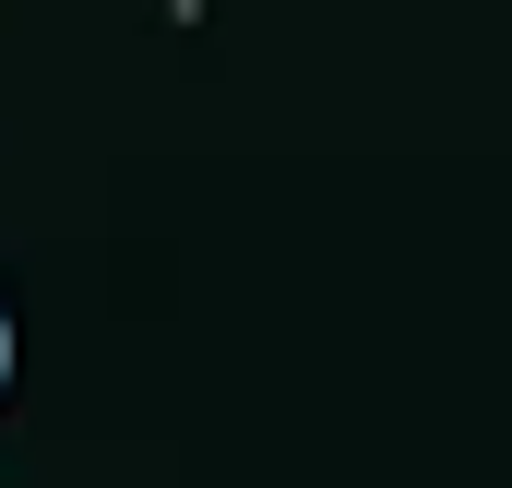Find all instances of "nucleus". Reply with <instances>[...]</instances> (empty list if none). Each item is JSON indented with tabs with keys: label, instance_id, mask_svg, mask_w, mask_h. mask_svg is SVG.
<instances>
[{
	"label": "nucleus",
	"instance_id": "nucleus-1",
	"mask_svg": "<svg viewBox=\"0 0 512 488\" xmlns=\"http://www.w3.org/2000/svg\"><path fill=\"white\" fill-rule=\"evenodd\" d=\"M0 381H12V310H0Z\"/></svg>",
	"mask_w": 512,
	"mask_h": 488
}]
</instances>
